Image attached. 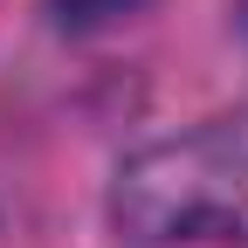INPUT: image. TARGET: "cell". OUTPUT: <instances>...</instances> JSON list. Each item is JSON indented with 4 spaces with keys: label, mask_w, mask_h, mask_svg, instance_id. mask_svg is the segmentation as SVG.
I'll list each match as a JSON object with an SVG mask.
<instances>
[{
    "label": "cell",
    "mask_w": 248,
    "mask_h": 248,
    "mask_svg": "<svg viewBox=\"0 0 248 248\" xmlns=\"http://www.w3.org/2000/svg\"><path fill=\"white\" fill-rule=\"evenodd\" d=\"M110 214L145 241L248 248V104L131 152L117 166Z\"/></svg>",
    "instance_id": "obj_1"
},
{
    "label": "cell",
    "mask_w": 248,
    "mask_h": 248,
    "mask_svg": "<svg viewBox=\"0 0 248 248\" xmlns=\"http://www.w3.org/2000/svg\"><path fill=\"white\" fill-rule=\"evenodd\" d=\"M138 0H55V14L62 28H110L117 14H131Z\"/></svg>",
    "instance_id": "obj_2"
}]
</instances>
